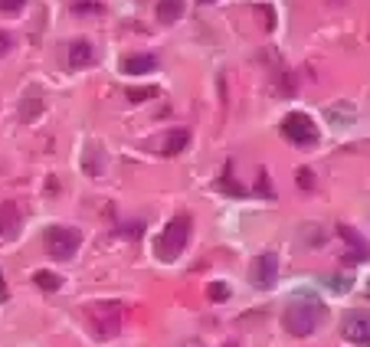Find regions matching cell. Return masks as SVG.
Segmentation results:
<instances>
[{
    "mask_svg": "<svg viewBox=\"0 0 370 347\" xmlns=\"http://www.w3.org/2000/svg\"><path fill=\"white\" fill-rule=\"evenodd\" d=\"M321 318H324L321 301H315V298H308V295H298L295 301L288 305V311H285V328H288V335L308 337V335H315Z\"/></svg>",
    "mask_w": 370,
    "mask_h": 347,
    "instance_id": "cell-1",
    "label": "cell"
},
{
    "mask_svg": "<svg viewBox=\"0 0 370 347\" xmlns=\"http://www.w3.org/2000/svg\"><path fill=\"white\" fill-rule=\"evenodd\" d=\"M190 229H194L190 216H174L158 236V259H164V262L177 259V256L184 252V246L190 243Z\"/></svg>",
    "mask_w": 370,
    "mask_h": 347,
    "instance_id": "cell-2",
    "label": "cell"
},
{
    "mask_svg": "<svg viewBox=\"0 0 370 347\" xmlns=\"http://www.w3.org/2000/svg\"><path fill=\"white\" fill-rule=\"evenodd\" d=\"M43 243H46V252L53 259H73L79 252V246H82V233L69 229V226H50L46 236H43Z\"/></svg>",
    "mask_w": 370,
    "mask_h": 347,
    "instance_id": "cell-3",
    "label": "cell"
},
{
    "mask_svg": "<svg viewBox=\"0 0 370 347\" xmlns=\"http://www.w3.org/2000/svg\"><path fill=\"white\" fill-rule=\"evenodd\" d=\"M282 135L288 138L295 148H315V144L321 141L318 124L311 122L305 112H292V115H288V118L282 122Z\"/></svg>",
    "mask_w": 370,
    "mask_h": 347,
    "instance_id": "cell-4",
    "label": "cell"
},
{
    "mask_svg": "<svg viewBox=\"0 0 370 347\" xmlns=\"http://www.w3.org/2000/svg\"><path fill=\"white\" fill-rule=\"evenodd\" d=\"M89 321L95 324V335L115 337L122 331V305L118 301H99L89 308Z\"/></svg>",
    "mask_w": 370,
    "mask_h": 347,
    "instance_id": "cell-5",
    "label": "cell"
},
{
    "mask_svg": "<svg viewBox=\"0 0 370 347\" xmlns=\"http://www.w3.org/2000/svg\"><path fill=\"white\" fill-rule=\"evenodd\" d=\"M275 279H279V256H275V252L256 256V262H252V282L259 288H269V285H275Z\"/></svg>",
    "mask_w": 370,
    "mask_h": 347,
    "instance_id": "cell-6",
    "label": "cell"
},
{
    "mask_svg": "<svg viewBox=\"0 0 370 347\" xmlns=\"http://www.w3.org/2000/svg\"><path fill=\"white\" fill-rule=\"evenodd\" d=\"M344 337L358 347H370V318L364 311H351L344 318Z\"/></svg>",
    "mask_w": 370,
    "mask_h": 347,
    "instance_id": "cell-7",
    "label": "cell"
},
{
    "mask_svg": "<svg viewBox=\"0 0 370 347\" xmlns=\"http://www.w3.org/2000/svg\"><path fill=\"white\" fill-rule=\"evenodd\" d=\"M20 210H17V203L10 200H0V236L3 239H13V236L20 233Z\"/></svg>",
    "mask_w": 370,
    "mask_h": 347,
    "instance_id": "cell-8",
    "label": "cell"
},
{
    "mask_svg": "<svg viewBox=\"0 0 370 347\" xmlns=\"http://www.w3.org/2000/svg\"><path fill=\"white\" fill-rule=\"evenodd\" d=\"M158 69V56H151V53H135V56H128L122 62V73L128 75H145V73H154Z\"/></svg>",
    "mask_w": 370,
    "mask_h": 347,
    "instance_id": "cell-9",
    "label": "cell"
},
{
    "mask_svg": "<svg viewBox=\"0 0 370 347\" xmlns=\"http://www.w3.org/2000/svg\"><path fill=\"white\" fill-rule=\"evenodd\" d=\"M154 13H158L160 24H177L184 17V0H158Z\"/></svg>",
    "mask_w": 370,
    "mask_h": 347,
    "instance_id": "cell-10",
    "label": "cell"
},
{
    "mask_svg": "<svg viewBox=\"0 0 370 347\" xmlns=\"http://www.w3.org/2000/svg\"><path fill=\"white\" fill-rule=\"evenodd\" d=\"M92 59H95V53H92V46H89L86 39H75L73 46H69V62L73 66H89Z\"/></svg>",
    "mask_w": 370,
    "mask_h": 347,
    "instance_id": "cell-11",
    "label": "cell"
},
{
    "mask_svg": "<svg viewBox=\"0 0 370 347\" xmlns=\"http://www.w3.org/2000/svg\"><path fill=\"white\" fill-rule=\"evenodd\" d=\"M187 141H190V135H187V128H174L171 135H167V144H164V154H181V151L187 148Z\"/></svg>",
    "mask_w": 370,
    "mask_h": 347,
    "instance_id": "cell-12",
    "label": "cell"
},
{
    "mask_svg": "<svg viewBox=\"0 0 370 347\" xmlns=\"http://www.w3.org/2000/svg\"><path fill=\"white\" fill-rule=\"evenodd\" d=\"M341 236H344L351 249H354V259H367V246H364V239H360L358 229H351V226H341Z\"/></svg>",
    "mask_w": 370,
    "mask_h": 347,
    "instance_id": "cell-13",
    "label": "cell"
},
{
    "mask_svg": "<svg viewBox=\"0 0 370 347\" xmlns=\"http://www.w3.org/2000/svg\"><path fill=\"white\" fill-rule=\"evenodd\" d=\"M99 154H102V148H99V144H89V148H86V154H82V167H86V171L92 174V177H95V174L102 171V167H99Z\"/></svg>",
    "mask_w": 370,
    "mask_h": 347,
    "instance_id": "cell-14",
    "label": "cell"
},
{
    "mask_svg": "<svg viewBox=\"0 0 370 347\" xmlns=\"http://www.w3.org/2000/svg\"><path fill=\"white\" fill-rule=\"evenodd\" d=\"M37 285L43 288V292H56V288L62 285V279L53 272H37Z\"/></svg>",
    "mask_w": 370,
    "mask_h": 347,
    "instance_id": "cell-15",
    "label": "cell"
},
{
    "mask_svg": "<svg viewBox=\"0 0 370 347\" xmlns=\"http://www.w3.org/2000/svg\"><path fill=\"white\" fill-rule=\"evenodd\" d=\"M207 295H210L213 301H230V285H223V282H213V285L207 288Z\"/></svg>",
    "mask_w": 370,
    "mask_h": 347,
    "instance_id": "cell-16",
    "label": "cell"
},
{
    "mask_svg": "<svg viewBox=\"0 0 370 347\" xmlns=\"http://www.w3.org/2000/svg\"><path fill=\"white\" fill-rule=\"evenodd\" d=\"M26 0H0V13H20Z\"/></svg>",
    "mask_w": 370,
    "mask_h": 347,
    "instance_id": "cell-17",
    "label": "cell"
},
{
    "mask_svg": "<svg viewBox=\"0 0 370 347\" xmlns=\"http://www.w3.org/2000/svg\"><path fill=\"white\" fill-rule=\"evenodd\" d=\"M102 3H95V0H79L75 3V13H99Z\"/></svg>",
    "mask_w": 370,
    "mask_h": 347,
    "instance_id": "cell-18",
    "label": "cell"
},
{
    "mask_svg": "<svg viewBox=\"0 0 370 347\" xmlns=\"http://www.w3.org/2000/svg\"><path fill=\"white\" fill-rule=\"evenodd\" d=\"M151 95H154V88H131V92H128L131 102H145V99H151Z\"/></svg>",
    "mask_w": 370,
    "mask_h": 347,
    "instance_id": "cell-19",
    "label": "cell"
},
{
    "mask_svg": "<svg viewBox=\"0 0 370 347\" xmlns=\"http://www.w3.org/2000/svg\"><path fill=\"white\" fill-rule=\"evenodd\" d=\"M37 112H39V102H24V118H37Z\"/></svg>",
    "mask_w": 370,
    "mask_h": 347,
    "instance_id": "cell-20",
    "label": "cell"
},
{
    "mask_svg": "<svg viewBox=\"0 0 370 347\" xmlns=\"http://www.w3.org/2000/svg\"><path fill=\"white\" fill-rule=\"evenodd\" d=\"M3 53H10V37H7V33H0V56H3Z\"/></svg>",
    "mask_w": 370,
    "mask_h": 347,
    "instance_id": "cell-21",
    "label": "cell"
},
{
    "mask_svg": "<svg viewBox=\"0 0 370 347\" xmlns=\"http://www.w3.org/2000/svg\"><path fill=\"white\" fill-rule=\"evenodd\" d=\"M259 190H262V197H272V187H269L266 177H259Z\"/></svg>",
    "mask_w": 370,
    "mask_h": 347,
    "instance_id": "cell-22",
    "label": "cell"
},
{
    "mask_svg": "<svg viewBox=\"0 0 370 347\" xmlns=\"http://www.w3.org/2000/svg\"><path fill=\"white\" fill-rule=\"evenodd\" d=\"M0 301H7V282H3V275H0Z\"/></svg>",
    "mask_w": 370,
    "mask_h": 347,
    "instance_id": "cell-23",
    "label": "cell"
},
{
    "mask_svg": "<svg viewBox=\"0 0 370 347\" xmlns=\"http://www.w3.org/2000/svg\"><path fill=\"white\" fill-rule=\"evenodd\" d=\"M200 3H213V0H200Z\"/></svg>",
    "mask_w": 370,
    "mask_h": 347,
    "instance_id": "cell-24",
    "label": "cell"
},
{
    "mask_svg": "<svg viewBox=\"0 0 370 347\" xmlns=\"http://www.w3.org/2000/svg\"><path fill=\"white\" fill-rule=\"evenodd\" d=\"M226 347H239V344H226Z\"/></svg>",
    "mask_w": 370,
    "mask_h": 347,
    "instance_id": "cell-25",
    "label": "cell"
}]
</instances>
